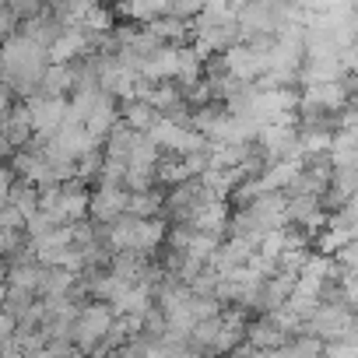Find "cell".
Masks as SVG:
<instances>
[{"mask_svg":"<svg viewBox=\"0 0 358 358\" xmlns=\"http://www.w3.org/2000/svg\"><path fill=\"white\" fill-rule=\"evenodd\" d=\"M113 316H116V313H113V306H109V302H102V299H88V302L78 309L71 341L78 344V351H81V355L99 348V341L106 337V330H109V323H113Z\"/></svg>","mask_w":358,"mask_h":358,"instance_id":"1","label":"cell"},{"mask_svg":"<svg viewBox=\"0 0 358 358\" xmlns=\"http://www.w3.org/2000/svg\"><path fill=\"white\" fill-rule=\"evenodd\" d=\"M29 106V116H32V127H36V137L29 144H46L67 120V99L64 95H46V92H36L32 99H25Z\"/></svg>","mask_w":358,"mask_h":358,"instance_id":"2","label":"cell"},{"mask_svg":"<svg viewBox=\"0 0 358 358\" xmlns=\"http://www.w3.org/2000/svg\"><path fill=\"white\" fill-rule=\"evenodd\" d=\"M127 201H130V190L123 183H92V190H88V218L95 225H109V222H116L127 211Z\"/></svg>","mask_w":358,"mask_h":358,"instance_id":"3","label":"cell"},{"mask_svg":"<svg viewBox=\"0 0 358 358\" xmlns=\"http://www.w3.org/2000/svg\"><path fill=\"white\" fill-rule=\"evenodd\" d=\"M0 134H4V137L11 141V148H25V144L36 137V127H32V116H29L25 99H22V102H15V106L8 109L4 123H0Z\"/></svg>","mask_w":358,"mask_h":358,"instance_id":"4","label":"cell"},{"mask_svg":"<svg viewBox=\"0 0 358 358\" xmlns=\"http://www.w3.org/2000/svg\"><path fill=\"white\" fill-rule=\"evenodd\" d=\"M116 15L120 22H134V25H151L155 18L169 15V0H116Z\"/></svg>","mask_w":358,"mask_h":358,"instance_id":"5","label":"cell"},{"mask_svg":"<svg viewBox=\"0 0 358 358\" xmlns=\"http://www.w3.org/2000/svg\"><path fill=\"white\" fill-rule=\"evenodd\" d=\"M148 29H151L165 46H183V43H190V39H194V22L176 18V15H162V18H155Z\"/></svg>","mask_w":358,"mask_h":358,"instance_id":"6","label":"cell"},{"mask_svg":"<svg viewBox=\"0 0 358 358\" xmlns=\"http://www.w3.org/2000/svg\"><path fill=\"white\" fill-rule=\"evenodd\" d=\"M39 92L67 99L74 92V64H46V71L39 78Z\"/></svg>","mask_w":358,"mask_h":358,"instance_id":"7","label":"cell"},{"mask_svg":"<svg viewBox=\"0 0 358 358\" xmlns=\"http://www.w3.org/2000/svg\"><path fill=\"white\" fill-rule=\"evenodd\" d=\"M120 120L144 134V130L158 120V109H155L148 99H123V102H120Z\"/></svg>","mask_w":358,"mask_h":358,"instance_id":"8","label":"cell"},{"mask_svg":"<svg viewBox=\"0 0 358 358\" xmlns=\"http://www.w3.org/2000/svg\"><path fill=\"white\" fill-rule=\"evenodd\" d=\"M127 211L137 215V218H155L165 211V190L162 187H151V190H134L130 201H127Z\"/></svg>","mask_w":358,"mask_h":358,"instance_id":"9","label":"cell"},{"mask_svg":"<svg viewBox=\"0 0 358 358\" xmlns=\"http://www.w3.org/2000/svg\"><path fill=\"white\" fill-rule=\"evenodd\" d=\"M78 274L67 271V267H46L43 274V285H39V295H71Z\"/></svg>","mask_w":358,"mask_h":358,"instance_id":"10","label":"cell"},{"mask_svg":"<svg viewBox=\"0 0 358 358\" xmlns=\"http://www.w3.org/2000/svg\"><path fill=\"white\" fill-rule=\"evenodd\" d=\"M201 11H204V0H169V15H176V18L194 22Z\"/></svg>","mask_w":358,"mask_h":358,"instance_id":"11","label":"cell"},{"mask_svg":"<svg viewBox=\"0 0 358 358\" xmlns=\"http://www.w3.org/2000/svg\"><path fill=\"white\" fill-rule=\"evenodd\" d=\"M18 172L11 169V162H0V208H4L11 201V187H15Z\"/></svg>","mask_w":358,"mask_h":358,"instance_id":"12","label":"cell"},{"mask_svg":"<svg viewBox=\"0 0 358 358\" xmlns=\"http://www.w3.org/2000/svg\"><path fill=\"white\" fill-rule=\"evenodd\" d=\"M8 4L15 8V15H18V18H32V15L46 11V0H8Z\"/></svg>","mask_w":358,"mask_h":358,"instance_id":"13","label":"cell"},{"mask_svg":"<svg viewBox=\"0 0 358 358\" xmlns=\"http://www.w3.org/2000/svg\"><path fill=\"white\" fill-rule=\"evenodd\" d=\"M11 337H18V320H15V313L0 309V344L11 341Z\"/></svg>","mask_w":358,"mask_h":358,"instance_id":"14","label":"cell"},{"mask_svg":"<svg viewBox=\"0 0 358 358\" xmlns=\"http://www.w3.org/2000/svg\"><path fill=\"white\" fill-rule=\"evenodd\" d=\"M92 4H116V0H92Z\"/></svg>","mask_w":358,"mask_h":358,"instance_id":"15","label":"cell"},{"mask_svg":"<svg viewBox=\"0 0 358 358\" xmlns=\"http://www.w3.org/2000/svg\"><path fill=\"white\" fill-rule=\"evenodd\" d=\"M0 53H4V43H0Z\"/></svg>","mask_w":358,"mask_h":358,"instance_id":"16","label":"cell"}]
</instances>
